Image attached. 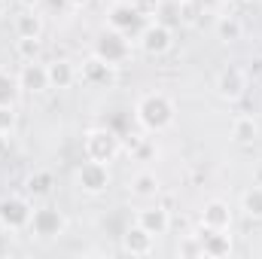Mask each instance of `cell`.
Here are the masks:
<instances>
[{
  "label": "cell",
  "instance_id": "cell-30",
  "mask_svg": "<svg viewBox=\"0 0 262 259\" xmlns=\"http://www.w3.org/2000/svg\"><path fill=\"white\" fill-rule=\"evenodd\" d=\"M131 156H134V159H140V162H143V159H152V156H156V146H152V140H146V137H143V140H140V143L131 149Z\"/></svg>",
  "mask_w": 262,
  "mask_h": 259
},
{
  "label": "cell",
  "instance_id": "cell-2",
  "mask_svg": "<svg viewBox=\"0 0 262 259\" xmlns=\"http://www.w3.org/2000/svg\"><path fill=\"white\" fill-rule=\"evenodd\" d=\"M119 149H122V137H119L116 131L92 128L89 134H85V156H89L92 162H104V165H110V162L119 156Z\"/></svg>",
  "mask_w": 262,
  "mask_h": 259
},
{
  "label": "cell",
  "instance_id": "cell-8",
  "mask_svg": "<svg viewBox=\"0 0 262 259\" xmlns=\"http://www.w3.org/2000/svg\"><path fill=\"white\" fill-rule=\"evenodd\" d=\"M247 92V73L241 67H226L216 76V95L223 101H241Z\"/></svg>",
  "mask_w": 262,
  "mask_h": 259
},
{
  "label": "cell",
  "instance_id": "cell-14",
  "mask_svg": "<svg viewBox=\"0 0 262 259\" xmlns=\"http://www.w3.org/2000/svg\"><path fill=\"white\" fill-rule=\"evenodd\" d=\"M201 226L204 229H220V232H229L232 226V210L226 201H207L204 210H201Z\"/></svg>",
  "mask_w": 262,
  "mask_h": 259
},
{
  "label": "cell",
  "instance_id": "cell-5",
  "mask_svg": "<svg viewBox=\"0 0 262 259\" xmlns=\"http://www.w3.org/2000/svg\"><path fill=\"white\" fill-rule=\"evenodd\" d=\"M137 43H140V49H143L146 55L159 58V55H165V52L171 49V28L162 25V21H149V25L140 28Z\"/></svg>",
  "mask_w": 262,
  "mask_h": 259
},
{
  "label": "cell",
  "instance_id": "cell-29",
  "mask_svg": "<svg viewBox=\"0 0 262 259\" xmlns=\"http://www.w3.org/2000/svg\"><path fill=\"white\" fill-rule=\"evenodd\" d=\"M159 3H162V0H131V6H134V9H137L143 18L156 15V12H159Z\"/></svg>",
  "mask_w": 262,
  "mask_h": 259
},
{
  "label": "cell",
  "instance_id": "cell-12",
  "mask_svg": "<svg viewBox=\"0 0 262 259\" xmlns=\"http://www.w3.org/2000/svg\"><path fill=\"white\" fill-rule=\"evenodd\" d=\"M140 21H143V15H140L131 3H113V6H110V28H113V31L131 34V31L140 28Z\"/></svg>",
  "mask_w": 262,
  "mask_h": 259
},
{
  "label": "cell",
  "instance_id": "cell-15",
  "mask_svg": "<svg viewBox=\"0 0 262 259\" xmlns=\"http://www.w3.org/2000/svg\"><path fill=\"white\" fill-rule=\"evenodd\" d=\"M137 226H143L149 235H165L168 229H171V213L165 210V207H143L140 213H137Z\"/></svg>",
  "mask_w": 262,
  "mask_h": 259
},
{
  "label": "cell",
  "instance_id": "cell-3",
  "mask_svg": "<svg viewBox=\"0 0 262 259\" xmlns=\"http://www.w3.org/2000/svg\"><path fill=\"white\" fill-rule=\"evenodd\" d=\"M95 55H98V58H104L107 64H113V67H119L122 61H128V55H131L128 34L113 31V28L101 31V34L95 37Z\"/></svg>",
  "mask_w": 262,
  "mask_h": 259
},
{
  "label": "cell",
  "instance_id": "cell-25",
  "mask_svg": "<svg viewBox=\"0 0 262 259\" xmlns=\"http://www.w3.org/2000/svg\"><path fill=\"white\" fill-rule=\"evenodd\" d=\"M156 15H159L156 21H162V25H168V28L180 25V9H177L174 0H171V3H159V12H156Z\"/></svg>",
  "mask_w": 262,
  "mask_h": 259
},
{
  "label": "cell",
  "instance_id": "cell-22",
  "mask_svg": "<svg viewBox=\"0 0 262 259\" xmlns=\"http://www.w3.org/2000/svg\"><path fill=\"white\" fill-rule=\"evenodd\" d=\"M241 210L250 220H262V186H250L247 192L241 195Z\"/></svg>",
  "mask_w": 262,
  "mask_h": 259
},
{
  "label": "cell",
  "instance_id": "cell-19",
  "mask_svg": "<svg viewBox=\"0 0 262 259\" xmlns=\"http://www.w3.org/2000/svg\"><path fill=\"white\" fill-rule=\"evenodd\" d=\"M25 189H28V195L46 198V195H49L52 189H55V177H52V171H34V174L28 177Z\"/></svg>",
  "mask_w": 262,
  "mask_h": 259
},
{
  "label": "cell",
  "instance_id": "cell-6",
  "mask_svg": "<svg viewBox=\"0 0 262 259\" xmlns=\"http://www.w3.org/2000/svg\"><path fill=\"white\" fill-rule=\"evenodd\" d=\"M76 183H79V189L89 195H101L107 186H110V165H104V162H85L79 171H76Z\"/></svg>",
  "mask_w": 262,
  "mask_h": 259
},
{
  "label": "cell",
  "instance_id": "cell-18",
  "mask_svg": "<svg viewBox=\"0 0 262 259\" xmlns=\"http://www.w3.org/2000/svg\"><path fill=\"white\" fill-rule=\"evenodd\" d=\"M256 137H259V125H256L253 116H238V119L232 122V140H235V143L247 146V143H253Z\"/></svg>",
  "mask_w": 262,
  "mask_h": 259
},
{
  "label": "cell",
  "instance_id": "cell-26",
  "mask_svg": "<svg viewBox=\"0 0 262 259\" xmlns=\"http://www.w3.org/2000/svg\"><path fill=\"white\" fill-rule=\"evenodd\" d=\"M15 49H18V55H21L25 61H37L43 46H40V40H21V37H18V46H15Z\"/></svg>",
  "mask_w": 262,
  "mask_h": 259
},
{
  "label": "cell",
  "instance_id": "cell-11",
  "mask_svg": "<svg viewBox=\"0 0 262 259\" xmlns=\"http://www.w3.org/2000/svg\"><path fill=\"white\" fill-rule=\"evenodd\" d=\"M201 253L210 259H223L232 253V238L226 235V232H220V229H204L201 226Z\"/></svg>",
  "mask_w": 262,
  "mask_h": 259
},
{
  "label": "cell",
  "instance_id": "cell-35",
  "mask_svg": "<svg viewBox=\"0 0 262 259\" xmlns=\"http://www.w3.org/2000/svg\"><path fill=\"white\" fill-rule=\"evenodd\" d=\"M3 12H6V0H0V15H3Z\"/></svg>",
  "mask_w": 262,
  "mask_h": 259
},
{
  "label": "cell",
  "instance_id": "cell-21",
  "mask_svg": "<svg viewBox=\"0 0 262 259\" xmlns=\"http://www.w3.org/2000/svg\"><path fill=\"white\" fill-rule=\"evenodd\" d=\"M131 192L140 195V198H156V195H159V177L149 174V171L137 174V177L131 180Z\"/></svg>",
  "mask_w": 262,
  "mask_h": 259
},
{
  "label": "cell",
  "instance_id": "cell-34",
  "mask_svg": "<svg viewBox=\"0 0 262 259\" xmlns=\"http://www.w3.org/2000/svg\"><path fill=\"white\" fill-rule=\"evenodd\" d=\"M85 3H89V0H67V6H76V9H79V6H85Z\"/></svg>",
  "mask_w": 262,
  "mask_h": 259
},
{
  "label": "cell",
  "instance_id": "cell-31",
  "mask_svg": "<svg viewBox=\"0 0 262 259\" xmlns=\"http://www.w3.org/2000/svg\"><path fill=\"white\" fill-rule=\"evenodd\" d=\"M156 204H159V207H165V210L171 213L177 201H174V195H168V192H162V189H159V195H156Z\"/></svg>",
  "mask_w": 262,
  "mask_h": 259
},
{
  "label": "cell",
  "instance_id": "cell-17",
  "mask_svg": "<svg viewBox=\"0 0 262 259\" xmlns=\"http://www.w3.org/2000/svg\"><path fill=\"white\" fill-rule=\"evenodd\" d=\"M46 70H49V89H70L79 76L73 70V64L64 61V58H55L52 64H46Z\"/></svg>",
  "mask_w": 262,
  "mask_h": 259
},
{
  "label": "cell",
  "instance_id": "cell-1",
  "mask_svg": "<svg viewBox=\"0 0 262 259\" xmlns=\"http://www.w3.org/2000/svg\"><path fill=\"white\" fill-rule=\"evenodd\" d=\"M137 119H140V125L146 131H165L174 122V104L162 92L143 95L140 104H137Z\"/></svg>",
  "mask_w": 262,
  "mask_h": 259
},
{
  "label": "cell",
  "instance_id": "cell-33",
  "mask_svg": "<svg viewBox=\"0 0 262 259\" xmlns=\"http://www.w3.org/2000/svg\"><path fill=\"white\" fill-rule=\"evenodd\" d=\"M18 3H21V6H25V9H37V6H40V3H43V0H18Z\"/></svg>",
  "mask_w": 262,
  "mask_h": 259
},
{
  "label": "cell",
  "instance_id": "cell-20",
  "mask_svg": "<svg viewBox=\"0 0 262 259\" xmlns=\"http://www.w3.org/2000/svg\"><path fill=\"white\" fill-rule=\"evenodd\" d=\"M216 37L223 43H238L244 37V25L235 15H223V18H216Z\"/></svg>",
  "mask_w": 262,
  "mask_h": 259
},
{
  "label": "cell",
  "instance_id": "cell-27",
  "mask_svg": "<svg viewBox=\"0 0 262 259\" xmlns=\"http://www.w3.org/2000/svg\"><path fill=\"white\" fill-rule=\"evenodd\" d=\"M15 122H18L15 107H12V104H0V131H3V134H12Z\"/></svg>",
  "mask_w": 262,
  "mask_h": 259
},
{
  "label": "cell",
  "instance_id": "cell-28",
  "mask_svg": "<svg viewBox=\"0 0 262 259\" xmlns=\"http://www.w3.org/2000/svg\"><path fill=\"white\" fill-rule=\"evenodd\" d=\"M180 256H204L201 253V238L198 235H186L180 241Z\"/></svg>",
  "mask_w": 262,
  "mask_h": 259
},
{
  "label": "cell",
  "instance_id": "cell-24",
  "mask_svg": "<svg viewBox=\"0 0 262 259\" xmlns=\"http://www.w3.org/2000/svg\"><path fill=\"white\" fill-rule=\"evenodd\" d=\"M177 9H180V25H195L201 15V3L195 0H177Z\"/></svg>",
  "mask_w": 262,
  "mask_h": 259
},
{
  "label": "cell",
  "instance_id": "cell-9",
  "mask_svg": "<svg viewBox=\"0 0 262 259\" xmlns=\"http://www.w3.org/2000/svg\"><path fill=\"white\" fill-rule=\"evenodd\" d=\"M113 64H107L104 58H98V55H92V58H85L82 61V70H79V79L89 85V89H107L110 82H113Z\"/></svg>",
  "mask_w": 262,
  "mask_h": 259
},
{
  "label": "cell",
  "instance_id": "cell-10",
  "mask_svg": "<svg viewBox=\"0 0 262 259\" xmlns=\"http://www.w3.org/2000/svg\"><path fill=\"white\" fill-rule=\"evenodd\" d=\"M18 85H21L25 92H34V95L46 92V89H49V70H46V64H40V61H25V64H21V73H18Z\"/></svg>",
  "mask_w": 262,
  "mask_h": 259
},
{
  "label": "cell",
  "instance_id": "cell-23",
  "mask_svg": "<svg viewBox=\"0 0 262 259\" xmlns=\"http://www.w3.org/2000/svg\"><path fill=\"white\" fill-rule=\"evenodd\" d=\"M18 92H21L18 79H15V76H6V73H0V104H15Z\"/></svg>",
  "mask_w": 262,
  "mask_h": 259
},
{
  "label": "cell",
  "instance_id": "cell-7",
  "mask_svg": "<svg viewBox=\"0 0 262 259\" xmlns=\"http://www.w3.org/2000/svg\"><path fill=\"white\" fill-rule=\"evenodd\" d=\"M31 217H34V210L25 198H3L0 201V226L3 229L18 232V229L31 226Z\"/></svg>",
  "mask_w": 262,
  "mask_h": 259
},
{
  "label": "cell",
  "instance_id": "cell-4",
  "mask_svg": "<svg viewBox=\"0 0 262 259\" xmlns=\"http://www.w3.org/2000/svg\"><path fill=\"white\" fill-rule=\"evenodd\" d=\"M28 229H31L37 238L49 241V238L64 235L67 220H64V213H61L58 207H40V210H34V217H31V226H28Z\"/></svg>",
  "mask_w": 262,
  "mask_h": 259
},
{
  "label": "cell",
  "instance_id": "cell-13",
  "mask_svg": "<svg viewBox=\"0 0 262 259\" xmlns=\"http://www.w3.org/2000/svg\"><path fill=\"white\" fill-rule=\"evenodd\" d=\"M152 241H156V235H149L137 223L122 235V247H125V253H131V256H149L152 253Z\"/></svg>",
  "mask_w": 262,
  "mask_h": 259
},
{
  "label": "cell",
  "instance_id": "cell-16",
  "mask_svg": "<svg viewBox=\"0 0 262 259\" xmlns=\"http://www.w3.org/2000/svg\"><path fill=\"white\" fill-rule=\"evenodd\" d=\"M15 34L21 40H40L43 37V15L37 9H25L15 15Z\"/></svg>",
  "mask_w": 262,
  "mask_h": 259
},
{
  "label": "cell",
  "instance_id": "cell-32",
  "mask_svg": "<svg viewBox=\"0 0 262 259\" xmlns=\"http://www.w3.org/2000/svg\"><path fill=\"white\" fill-rule=\"evenodd\" d=\"M6 149H9V143H6V134H3V131H0V159H3V156H6Z\"/></svg>",
  "mask_w": 262,
  "mask_h": 259
}]
</instances>
